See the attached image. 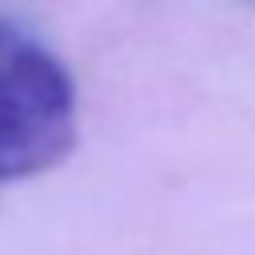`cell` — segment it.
Listing matches in <instances>:
<instances>
[{
    "label": "cell",
    "instance_id": "1",
    "mask_svg": "<svg viewBox=\"0 0 255 255\" xmlns=\"http://www.w3.org/2000/svg\"><path fill=\"white\" fill-rule=\"evenodd\" d=\"M76 131V84L60 56L0 20V187L64 163Z\"/></svg>",
    "mask_w": 255,
    "mask_h": 255
}]
</instances>
